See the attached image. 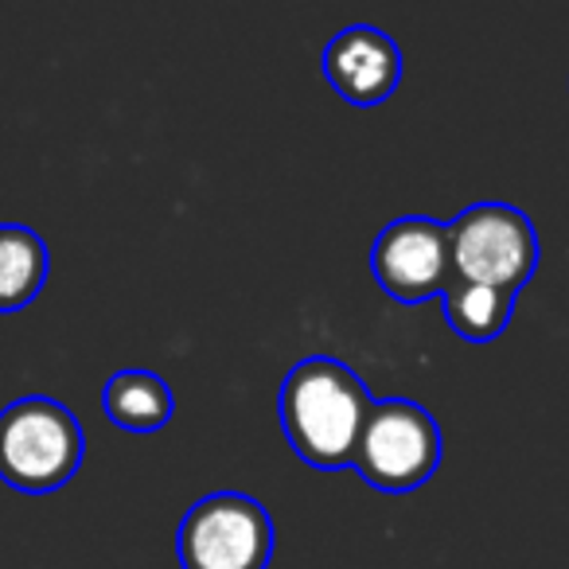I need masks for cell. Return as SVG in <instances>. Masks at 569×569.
Masks as SVG:
<instances>
[{"mask_svg":"<svg viewBox=\"0 0 569 569\" xmlns=\"http://www.w3.org/2000/svg\"><path fill=\"white\" fill-rule=\"evenodd\" d=\"M281 429L293 452L320 472H343L375 410L371 390L332 356L301 359L281 382Z\"/></svg>","mask_w":569,"mask_h":569,"instance_id":"obj_1","label":"cell"},{"mask_svg":"<svg viewBox=\"0 0 569 569\" xmlns=\"http://www.w3.org/2000/svg\"><path fill=\"white\" fill-rule=\"evenodd\" d=\"M48 242L32 227L0 222V317L20 312L40 297L48 281Z\"/></svg>","mask_w":569,"mask_h":569,"instance_id":"obj_8","label":"cell"},{"mask_svg":"<svg viewBox=\"0 0 569 569\" xmlns=\"http://www.w3.org/2000/svg\"><path fill=\"white\" fill-rule=\"evenodd\" d=\"M371 269L382 293L402 305H421L441 297L452 281L449 227L426 214H402L387 222L375 238Z\"/></svg>","mask_w":569,"mask_h":569,"instance_id":"obj_6","label":"cell"},{"mask_svg":"<svg viewBox=\"0 0 569 569\" xmlns=\"http://www.w3.org/2000/svg\"><path fill=\"white\" fill-rule=\"evenodd\" d=\"M452 277L519 297L538 269V234L511 203H472L449 222Z\"/></svg>","mask_w":569,"mask_h":569,"instance_id":"obj_3","label":"cell"},{"mask_svg":"<svg viewBox=\"0 0 569 569\" xmlns=\"http://www.w3.org/2000/svg\"><path fill=\"white\" fill-rule=\"evenodd\" d=\"M183 569H266L273 558V519L242 491L199 499L176 535Z\"/></svg>","mask_w":569,"mask_h":569,"instance_id":"obj_5","label":"cell"},{"mask_svg":"<svg viewBox=\"0 0 569 569\" xmlns=\"http://www.w3.org/2000/svg\"><path fill=\"white\" fill-rule=\"evenodd\" d=\"M441 301H445V320H449V328L468 343L496 340L515 312V293L491 289V284L457 281V277L449 281Z\"/></svg>","mask_w":569,"mask_h":569,"instance_id":"obj_10","label":"cell"},{"mask_svg":"<svg viewBox=\"0 0 569 569\" xmlns=\"http://www.w3.org/2000/svg\"><path fill=\"white\" fill-rule=\"evenodd\" d=\"M441 465V426L410 398L375 402L356 445V468L379 491H413Z\"/></svg>","mask_w":569,"mask_h":569,"instance_id":"obj_4","label":"cell"},{"mask_svg":"<svg viewBox=\"0 0 569 569\" xmlns=\"http://www.w3.org/2000/svg\"><path fill=\"white\" fill-rule=\"evenodd\" d=\"M325 79L336 94L351 106H379L402 82V56L387 32L371 24H351L332 36V43L320 56Z\"/></svg>","mask_w":569,"mask_h":569,"instance_id":"obj_7","label":"cell"},{"mask_svg":"<svg viewBox=\"0 0 569 569\" xmlns=\"http://www.w3.org/2000/svg\"><path fill=\"white\" fill-rule=\"evenodd\" d=\"M87 452L82 426L63 402L43 395L0 410V480L28 496L59 491L74 480Z\"/></svg>","mask_w":569,"mask_h":569,"instance_id":"obj_2","label":"cell"},{"mask_svg":"<svg viewBox=\"0 0 569 569\" xmlns=\"http://www.w3.org/2000/svg\"><path fill=\"white\" fill-rule=\"evenodd\" d=\"M102 410L126 433H157L172 421L176 398L152 371H118L102 390Z\"/></svg>","mask_w":569,"mask_h":569,"instance_id":"obj_9","label":"cell"}]
</instances>
